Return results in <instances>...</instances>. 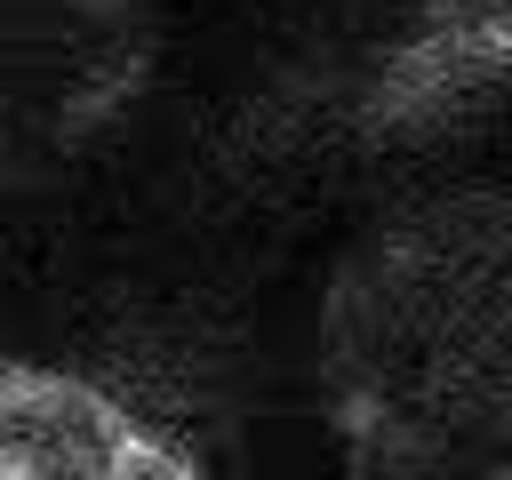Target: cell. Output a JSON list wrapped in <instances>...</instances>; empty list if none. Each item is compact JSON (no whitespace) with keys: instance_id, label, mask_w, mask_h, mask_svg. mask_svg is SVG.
Here are the masks:
<instances>
[{"instance_id":"1","label":"cell","mask_w":512,"mask_h":480,"mask_svg":"<svg viewBox=\"0 0 512 480\" xmlns=\"http://www.w3.org/2000/svg\"><path fill=\"white\" fill-rule=\"evenodd\" d=\"M312 376L352 480H512V184L368 224L328 272Z\"/></svg>"},{"instance_id":"2","label":"cell","mask_w":512,"mask_h":480,"mask_svg":"<svg viewBox=\"0 0 512 480\" xmlns=\"http://www.w3.org/2000/svg\"><path fill=\"white\" fill-rule=\"evenodd\" d=\"M0 480H208V472L120 392L72 368L0 360Z\"/></svg>"},{"instance_id":"3","label":"cell","mask_w":512,"mask_h":480,"mask_svg":"<svg viewBox=\"0 0 512 480\" xmlns=\"http://www.w3.org/2000/svg\"><path fill=\"white\" fill-rule=\"evenodd\" d=\"M512 96V0H424V16L384 48L368 112L392 136H424Z\"/></svg>"}]
</instances>
